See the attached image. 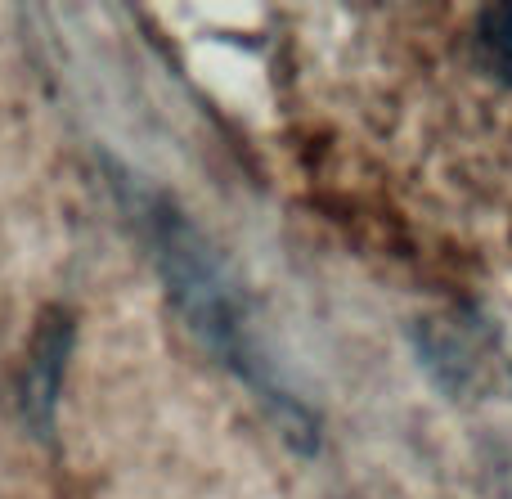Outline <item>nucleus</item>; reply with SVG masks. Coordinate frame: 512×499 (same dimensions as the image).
Returning a JSON list of instances; mask_svg holds the SVG:
<instances>
[{
	"instance_id": "nucleus-1",
	"label": "nucleus",
	"mask_w": 512,
	"mask_h": 499,
	"mask_svg": "<svg viewBox=\"0 0 512 499\" xmlns=\"http://www.w3.org/2000/svg\"><path fill=\"white\" fill-rule=\"evenodd\" d=\"M113 180L122 189V207L140 225L144 239H149V252L158 261L162 284H167L180 320L194 329V338L207 347V356L221 360L252 396H261L270 405V414L288 432L292 446L310 450L315 446V419L292 396V387L279 378L261 333H256L248 302H243L239 279L216 257L212 239H203V230L162 189L144 185L135 171H117Z\"/></svg>"
},
{
	"instance_id": "nucleus-3",
	"label": "nucleus",
	"mask_w": 512,
	"mask_h": 499,
	"mask_svg": "<svg viewBox=\"0 0 512 499\" xmlns=\"http://www.w3.org/2000/svg\"><path fill=\"white\" fill-rule=\"evenodd\" d=\"M477 54L499 81L512 86V5H495L477 23Z\"/></svg>"
},
{
	"instance_id": "nucleus-2",
	"label": "nucleus",
	"mask_w": 512,
	"mask_h": 499,
	"mask_svg": "<svg viewBox=\"0 0 512 499\" xmlns=\"http://www.w3.org/2000/svg\"><path fill=\"white\" fill-rule=\"evenodd\" d=\"M68 360V320H50L36 338V351L23 374V414L36 432H50L54 401H59V369Z\"/></svg>"
}]
</instances>
